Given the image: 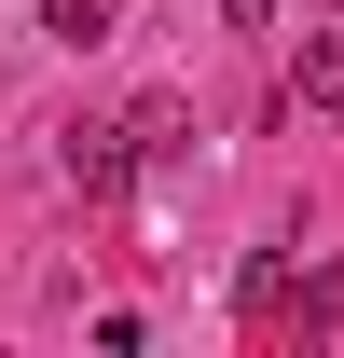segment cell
<instances>
[{
	"mask_svg": "<svg viewBox=\"0 0 344 358\" xmlns=\"http://www.w3.org/2000/svg\"><path fill=\"white\" fill-rule=\"evenodd\" d=\"M289 96L317 110V124H344V28H303V69H289Z\"/></svg>",
	"mask_w": 344,
	"mask_h": 358,
	"instance_id": "cell-2",
	"label": "cell"
},
{
	"mask_svg": "<svg viewBox=\"0 0 344 358\" xmlns=\"http://www.w3.org/2000/svg\"><path fill=\"white\" fill-rule=\"evenodd\" d=\"M55 166H69V193H83V207H110V193H138V166H152V152H138V124H69V152H55Z\"/></svg>",
	"mask_w": 344,
	"mask_h": 358,
	"instance_id": "cell-1",
	"label": "cell"
},
{
	"mask_svg": "<svg viewBox=\"0 0 344 358\" xmlns=\"http://www.w3.org/2000/svg\"><path fill=\"white\" fill-rule=\"evenodd\" d=\"M124 124H138V152H152V166H166V152H179V138H193V110H179V96H138V110H124Z\"/></svg>",
	"mask_w": 344,
	"mask_h": 358,
	"instance_id": "cell-4",
	"label": "cell"
},
{
	"mask_svg": "<svg viewBox=\"0 0 344 358\" xmlns=\"http://www.w3.org/2000/svg\"><path fill=\"white\" fill-rule=\"evenodd\" d=\"M234 303H248V317H303V275H289V248H261V262L234 275Z\"/></svg>",
	"mask_w": 344,
	"mask_h": 358,
	"instance_id": "cell-3",
	"label": "cell"
},
{
	"mask_svg": "<svg viewBox=\"0 0 344 358\" xmlns=\"http://www.w3.org/2000/svg\"><path fill=\"white\" fill-rule=\"evenodd\" d=\"M42 28H55L69 55H83V42H110V0H42Z\"/></svg>",
	"mask_w": 344,
	"mask_h": 358,
	"instance_id": "cell-5",
	"label": "cell"
},
{
	"mask_svg": "<svg viewBox=\"0 0 344 358\" xmlns=\"http://www.w3.org/2000/svg\"><path fill=\"white\" fill-rule=\"evenodd\" d=\"M220 14H234V28H275V0H220Z\"/></svg>",
	"mask_w": 344,
	"mask_h": 358,
	"instance_id": "cell-6",
	"label": "cell"
}]
</instances>
